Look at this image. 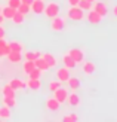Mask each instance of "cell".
Returning a JSON list of instances; mask_svg holds the SVG:
<instances>
[{
	"label": "cell",
	"mask_w": 117,
	"mask_h": 122,
	"mask_svg": "<svg viewBox=\"0 0 117 122\" xmlns=\"http://www.w3.org/2000/svg\"><path fill=\"white\" fill-rule=\"evenodd\" d=\"M67 18L71 21H83L84 20V10L80 9L79 6H70L67 12Z\"/></svg>",
	"instance_id": "cell-1"
},
{
	"label": "cell",
	"mask_w": 117,
	"mask_h": 122,
	"mask_svg": "<svg viewBox=\"0 0 117 122\" xmlns=\"http://www.w3.org/2000/svg\"><path fill=\"white\" fill-rule=\"evenodd\" d=\"M43 14H45V16H47V18H53V16L59 15V5L56 2H49L47 5H45Z\"/></svg>",
	"instance_id": "cell-2"
},
{
	"label": "cell",
	"mask_w": 117,
	"mask_h": 122,
	"mask_svg": "<svg viewBox=\"0 0 117 122\" xmlns=\"http://www.w3.org/2000/svg\"><path fill=\"white\" fill-rule=\"evenodd\" d=\"M64 28H65V18L59 16V15L51 18V30L52 31H62Z\"/></svg>",
	"instance_id": "cell-3"
},
{
	"label": "cell",
	"mask_w": 117,
	"mask_h": 122,
	"mask_svg": "<svg viewBox=\"0 0 117 122\" xmlns=\"http://www.w3.org/2000/svg\"><path fill=\"white\" fill-rule=\"evenodd\" d=\"M68 55L74 60L77 64H80V63L84 61V52L82 49H79V48H71V49L68 51Z\"/></svg>",
	"instance_id": "cell-4"
},
{
	"label": "cell",
	"mask_w": 117,
	"mask_h": 122,
	"mask_svg": "<svg viewBox=\"0 0 117 122\" xmlns=\"http://www.w3.org/2000/svg\"><path fill=\"white\" fill-rule=\"evenodd\" d=\"M67 97H68V91H67L65 88H58V89H55L53 91V98L56 100L59 104H62V103L67 101Z\"/></svg>",
	"instance_id": "cell-5"
},
{
	"label": "cell",
	"mask_w": 117,
	"mask_h": 122,
	"mask_svg": "<svg viewBox=\"0 0 117 122\" xmlns=\"http://www.w3.org/2000/svg\"><path fill=\"white\" fill-rule=\"evenodd\" d=\"M94 10L98 12L102 18H105L107 14H108V8H107V5L104 3V2H99V0H95L94 2Z\"/></svg>",
	"instance_id": "cell-6"
},
{
	"label": "cell",
	"mask_w": 117,
	"mask_h": 122,
	"mask_svg": "<svg viewBox=\"0 0 117 122\" xmlns=\"http://www.w3.org/2000/svg\"><path fill=\"white\" fill-rule=\"evenodd\" d=\"M84 18L88 20L90 24H99L101 22V20H102V16L98 14V12H95L94 9H90V10H88V14H84Z\"/></svg>",
	"instance_id": "cell-7"
},
{
	"label": "cell",
	"mask_w": 117,
	"mask_h": 122,
	"mask_svg": "<svg viewBox=\"0 0 117 122\" xmlns=\"http://www.w3.org/2000/svg\"><path fill=\"white\" fill-rule=\"evenodd\" d=\"M30 9H31L36 15H40V14H43V10H45V2H43V0H33V3L30 5Z\"/></svg>",
	"instance_id": "cell-8"
},
{
	"label": "cell",
	"mask_w": 117,
	"mask_h": 122,
	"mask_svg": "<svg viewBox=\"0 0 117 122\" xmlns=\"http://www.w3.org/2000/svg\"><path fill=\"white\" fill-rule=\"evenodd\" d=\"M70 77V69H67V67H61V69L56 70V79L62 83V82H67Z\"/></svg>",
	"instance_id": "cell-9"
},
{
	"label": "cell",
	"mask_w": 117,
	"mask_h": 122,
	"mask_svg": "<svg viewBox=\"0 0 117 122\" xmlns=\"http://www.w3.org/2000/svg\"><path fill=\"white\" fill-rule=\"evenodd\" d=\"M45 104H46V109H47L49 112H58V110H59V107H61V104L53 98V97H49V98L46 100Z\"/></svg>",
	"instance_id": "cell-10"
},
{
	"label": "cell",
	"mask_w": 117,
	"mask_h": 122,
	"mask_svg": "<svg viewBox=\"0 0 117 122\" xmlns=\"http://www.w3.org/2000/svg\"><path fill=\"white\" fill-rule=\"evenodd\" d=\"M6 58L9 60V63H21V60H22V52H18V51H9V54L6 55Z\"/></svg>",
	"instance_id": "cell-11"
},
{
	"label": "cell",
	"mask_w": 117,
	"mask_h": 122,
	"mask_svg": "<svg viewBox=\"0 0 117 122\" xmlns=\"http://www.w3.org/2000/svg\"><path fill=\"white\" fill-rule=\"evenodd\" d=\"M83 71H84V75L92 76V75L96 71L95 63H92V61H83Z\"/></svg>",
	"instance_id": "cell-12"
},
{
	"label": "cell",
	"mask_w": 117,
	"mask_h": 122,
	"mask_svg": "<svg viewBox=\"0 0 117 122\" xmlns=\"http://www.w3.org/2000/svg\"><path fill=\"white\" fill-rule=\"evenodd\" d=\"M25 86L30 88L31 91H40L42 82H40V79H28V81L25 82Z\"/></svg>",
	"instance_id": "cell-13"
},
{
	"label": "cell",
	"mask_w": 117,
	"mask_h": 122,
	"mask_svg": "<svg viewBox=\"0 0 117 122\" xmlns=\"http://www.w3.org/2000/svg\"><path fill=\"white\" fill-rule=\"evenodd\" d=\"M67 101H68V104L71 106V107H77V106H80V97L73 91L71 94H68V97H67Z\"/></svg>",
	"instance_id": "cell-14"
},
{
	"label": "cell",
	"mask_w": 117,
	"mask_h": 122,
	"mask_svg": "<svg viewBox=\"0 0 117 122\" xmlns=\"http://www.w3.org/2000/svg\"><path fill=\"white\" fill-rule=\"evenodd\" d=\"M42 58L46 61V64L49 66V69H53L55 66H56V58H55L52 54H49V52H46V54H43L42 55Z\"/></svg>",
	"instance_id": "cell-15"
},
{
	"label": "cell",
	"mask_w": 117,
	"mask_h": 122,
	"mask_svg": "<svg viewBox=\"0 0 117 122\" xmlns=\"http://www.w3.org/2000/svg\"><path fill=\"white\" fill-rule=\"evenodd\" d=\"M15 12H16V9L10 8V6H5V8H2V12H0V14L5 16V20H12V16L15 15Z\"/></svg>",
	"instance_id": "cell-16"
},
{
	"label": "cell",
	"mask_w": 117,
	"mask_h": 122,
	"mask_svg": "<svg viewBox=\"0 0 117 122\" xmlns=\"http://www.w3.org/2000/svg\"><path fill=\"white\" fill-rule=\"evenodd\" d=\"M34 66L37 67L39 70H42V71H47V70H49V66L46 64V61L42 58V55H40L39 58H36V60H34Z\"/></svg>",
	"instance_id": "cell-17"
},
{
	"label": "cell",
	"mask_w": 117,
	"mask_h": 122,
	"mask_svg": "<svg viewBox=\"0 0 117 122\" xmlns=\"http://www.w3.org/2000/svg\"><path fill=\"white\" fill-rule=\"evenodd\" d=\"M62 63H64V67H67V69H74V67L77 66V63L68 55V54H65V55L62 57Z\"/></svg>",
	"instance_id": "cell-18"
},
{
	"label": "cell",
	"mask_w": 117,
	"mask_h": 122,
	"mask_svg": "<svg viewBox=\"0 0 117 122\" xmlns=\"http://www.w3.org/2000/svg\"><path fill=\"white\" fill-rule=\"evenodd\" d=\"M3 106L9 107V109L16 107V98H15V97H8V95H3Z\"/></svg>",
	"instance_id": "cell-19"
},
{
	"label": "cell",
	"mask_w": 117,
	"mask_h": 122,
	"mask_svg": "<svg viewBox=\"0 0 117 122\" xmlns=\"http://www.w3.org/2000/svg\"><path fill=\"white\" fill-rule=\"evenodd\" d=\"M9 85H10V86L14 88L15 91H16V89H24V88H27V86H25V82L21 81V79H12V81L9 82Z\"/></svg>",
	"instance_id": "cell-20"
},
{
	"label": "cell",
	"mask_w": 117,
	"mask_h": 122,
	"mask_svg": "<svg viewBox=\"0 0 117 122\" xmlns=\"http://www.w3.org/2000/svg\"><path fill=\"white\" fill-rule=\"evenodd\" d=\"M67 83H68V86H70V89L71 91H77L79 88H80V81L77 77H68V81H67Z\"/></svg>",
	"instance_id": "cell-21"
},
{
	"label": "cell",
	"mask_w": 117,
	"mask_h": 122,
	"mask_svg": "<svg viewBox=\"0 0 117 122\" xmlns=\"http://www.w3.org/2000/svg\"><path fill=\"white\" fill-rule=\"evenodd\" d=\"M12 118V112H10V109L9 107H6V106H2L0 107V119H10Z\"/></svg>",
	"instance_id": "cell-22"
},
{
	"label": "cell",
	"mask_w": 117,
	"mask_h": 122,
	"mask_svg": "<svg viewBox=\"0 0 117 122\" xmlns=\"http://www.w3.org/2000/svg\"><path fill=\"white\" fill-rule=\"evenodd\" d=\"M12 21H14V24H16V25H21V24H24V21H25V15L24 14H19V12H15V15L12 16Z\"/></svg>",
	"instance_id": "cell-23"
},
{
	"label": "cell",
	"mask_w": 117,
	"mask_h": 122,
	"mask_svg": "<svg viewBox=\"0 0 117 122\" xmlns=\"http://www.w3.org/2000/svg\"><path fill=\"white\" fill-rule=\"evenodd\" d=\"M34 61H31V60H25V63L22 64V70H24V73H25V75H28L30 71H31L33 69H34Z\"/></svg>",
	"instance_id": "cell-24"
},
{
	"label": "cell",
	"mask_w": 117,
	"mask_h": 122,
	"mask_svg": "<svg viewBox=\"0 0 117 122\" xmlns=\"http://www.w3.org/2000/svg\"><path fill=\"white\" fill-rule=\"evenodd\" d=\"M9 48H10V51H18V52H22L24 51V45L19 43V42H15V40H12L9 42Z\"/></svg>",
	"instance_id": "cell-25"
},
{
	"label": "cell",
	"mask_w": 117,
	"mask_h": 122,
	"mask_svg": "<svg viewBox=\"0 0 117 122\" xmlns=\"http://www.w3.org/2000/svg\"><path fill=\"white\" fill-rule=\"evenodd\" d=\"M2 94L3 95H8V97H15V89L12 88L9 83H6L5 86L2 88Z\"/></svg>",
	"instance_id": "cell-26"
},
{
	"label": "cell",
	"mask_w": 117,
	"mask_h": 122,
	"mask_svg": "<svg viewBox=\"0 0 117 122\" xmlns=\"http://www.w3.org/2000/svg\"><path fill=\"white\" fill-rule=\"evenodd\" d=\"M79 8L80 9H83L84 12H88V10H90L92 9V3L89 2V0H79Z\"/></svg>",
	"instance_id": "cell-27"
},
{
	"label": "cell",
	"mask_w": 117,
	"mask_h": 122,
	"mask_svg": "<svg viewBox=\"0 0 117 122\" xmlns=\"http://www.w3.org/2000/svg\"><path fill=\"white\" fill-rule=\"evenodd\" d=\"M42 70H39L37 67H34V69L28 73V79H40V76H42Z\"/></svg>",
	"instance_id": "cell-28"
},
{
	"label": "cell",
	"mask_w": 117,
	"mask_h": 122,
	"mask_svg": "<svg viewBox=\"0 0 117 122\" xmlns=\"http://www.w3.org/2000/svg\"><path fill=\"white\" fill-rule=\"evenodd\" d=\"M42 55V54L39 52V51H28V52H25V60H31V61H34L36 58H39Z\"/></svg>",
	"instance_id": "cell-29"
},
{
	"label": "cell",
	"mask_w": 117,
	"mask_h": 122,
	"mask_svg": "<svg viewBox=\"0 0 117 122\" xmlns=\"http://www.w3.org/2000/svg\"><path fill=\"white\" fill-rule=\"evenodd\" d=\"M59 86H61V82L58 81V79H53V81H51V82H49V85H47L49 91H52V92H53L55 89H58Z\"/></svg>",
	"instance_id": "cell-30"
},
{
	"label": "cell",
	"mask_w": 117,
	"mask_h": 122,
	"mask_svg": "<svg viewBox=\"0 0 117 122\" xmlns=\"http://www.w3.org/2000/svg\"><path fill=\"white\" fill-rule=\"evenodd\" d=\"M16 10L19 12V14H24V15H27L28 12H31V9H30V6L28 5H24V3H21L19 6L16 8Z\"/></svg>",
	"instance_id": "cell-31"
},
{
	"label": "cell",
	"mask_w": 117,
	"mask_h": 122,
	"mask_svg": "<svg viewBox=\"0 0 117 122\" xmlns=\"http://www.w3.org/2000/svg\"><path fill=\"white\" fill-rule=\"evenodd\" d=\"M64 122H77L79 121V116L77 115H67V116L62 118Z\"/></svg>",
	"instance_id": "cell-32"
},
{
	"label": "cell",
	"mask_w": 117,
	"mask_h": 122,
	"mask_svg": "<svg viewBox=\"0 0 117 122\" xmlns=\"http://www.w3.org/2000/svg\"><path fill=\"white\" fill-rule=\"evenodd\" d=\"M19 5H21V0H8V6H10L14 9H16Z\"/></svg>",
	"instance_id": "cell-33"
},
{
	"label": "cell",
	"mask_w": 117,
	"mask_h": 122,
	"mask_svg": "<svg viewBox=\"0 0 117 122\" xmlns=\"http://www.w3.org/2000/svg\"><path fill=\"white\" fill-rule=\"evenodd\" d=\"M5 36H6V31H5L3 25H0V39H5Z\"/></svg>",
	"instance_id": "cell-34"
},
{
	"label": "cell",
	"mask_w": 117,
	"mask_h": 122,
	"mask_svg": "<svg viewBox=\"0 0 117 122\" xmlns=\"http://www.w3.org/2000/svg\"><path fill=\"white\" fill-rule=\"evenodd\" d=\"M67 2H68L70 6H77L79 5V0H67Z\"/></svg>",
	"instance_id": "cell-35"
},
{
	"label": "cell",
	"mask_w": 117,
	"mask_h": 122,
	"mask_svg": "<svg viewBox=\"0 0 117 122\" xmlns=\"http://www.w3.org/2000/svg\"><path fill=\"white\" fill-rule=\"evenodd\" d=\"M21 3H24V5H28V6H30V5L33 3V0H21Z\"/></svg>",
	"instance_id": "cell-36"
},
{
	"label": "cell",
	"mask_w": 117,
	"mask_h": 122,
	"mask_svg": "<svg viewBox=\"0 0 117 122\" xmlns=\"http://www.w3.org/2000/svg\"><path fill=\"white\" fill-rule=\"evenodd\" d=\"M113 15L117 18V5H114V6H113Z\"/></svg>",
	"instance_id": "cell-37"
},
{
	"label": "cell",
	"mask_w": 117,
	"mask_h": 122,
	"mask_svg": "<svg viewBox=\"0 0 117 122\" xmlns=\"http://www.w3.org/2000/svg\"><path fill=\"white\" fill-rule=\"evenodd\" d=\"M5 21H6V20H5V16L0 14V25H3V22H5Z\"/></svg>",
	"instance_id": "cell-38"
},
{
	"label": "cell",
	"mask_w": 117,
	"mask_h": 122,
	"mask_svg": "<svg viewBox=\"0 0 117 122\" xmlns=\"http://www.w3.org/2000/svg\"><path fill=\"white\" fill-rule=\"evenodd\" d=\"M89 2H90V3H94V2H95V0H89Z\"/></svg>",
	"instance_id": "cell-39"
},
{
	"label": "cell",
	"mask_w": 117,
	"mask_h": 122,
	"mask_svg": "<svg viewBox=\"0 0 117 122\" xmlns=\"http://www.w3.org/2000/svg\"><path fill=\"white\" fill-rule=\"evenodd\" d=\"M0 12H2V6H0Z\"/></svg>",
	"instance_id": "cell-40"
}]
</instances>
